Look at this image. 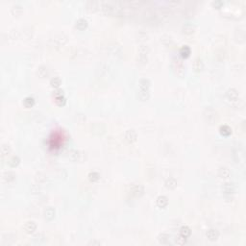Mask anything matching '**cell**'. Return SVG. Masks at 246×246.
Here are the masks:
<instances>
[{
    "label": "cell",
    "instance_id": "obj_34",
    "mask_svg": "<svg viewBox=\"0 0 246 246\" xmlns=\"http://www.w3.org/2000/svg\"><path fill=\"white\" fill-rule=\"evenodd\" d=\"M19 162H20V159L17 157V156H13V157L11 158L9 161V164L12 167H16L19 164Z\"/></svg>",
    "mask_w": 246,
    "mask_h": 246
},
{
    "label": "cell",
    "instance_id": "obj_5",
    "mask_svg": "<svg viewBox=\"0 0 246 246\" xmlns=\"http://www.w3.org/2000/svg\"><path fill=\"white\" fill-rule=\"evenodd\" d=\"M204 116L206 117V119L208 121H215L217 117V114L216 111L212 109L211 107H207L205 111H204Z\"/></svg>",
    "mask_w": 246,
    "mask_h": 246
},
{
    "label": "cell",
    "instance_id": "obj_8",
    "mask_svg": "<svg viewBox=\"0 0 246 246\" xmlns=\"http://www.w3.org/2000/svg\"><path fill=\"white\" fill-rule=\"evenodd\" d=\"M55 215H56V211L53 207H46L43 210V216L46 220L48 221L53 220Z\"/></svg>",
    "mask_w": 246,
    "mask_h": 246
},
{
    "label": "cell",
    "instance_id": "obj_23",
    "mask_svg": "<svg viewBox=\"0 0 246 246\" xmlns=\"http://www.w3.org/2000/svg\"><path fill=\"white\" fill-rule=\"evenodd\" d=\"M139 98L141 101H147L150 98V92L149 89H140L139 92Z\"/></svg>",
    "mask_w": 246,
    "mask_h": 246
},
{
    "label": "cell",
    "instance_id": "obj_35",
    "mask_svg": "<svg viewBox=\"0 0 246 246\" xmlns=\"http://www.w3.org/2000/svg\"><path fill=\"white\" fill-rule=\"evenodd\" d=\"M10 153H11L10 145L7 144V143L2 144V146H1V154H2V156H8Z\"/></svg>",
    "mask_w": 246,
    "mask_h": 246
},
{
    "label": "cell",
    "instance_id": "obj_3",
    "mask_svg": "<svg viewBox=\"0 0 246 246\" xmlns=\"http://www.w3.org/2000/svg\"><path fill=\"white\" fill-rule=\"evenodd\" d=\"M144 192V187L140 184H134L130 187V194L135 196V197H140L143 194Z\"/></svg>",
    "mask_w": 246,
    "mask_h": 246
},
{
    "label": "cell",
    "instance_id": "obj_27",
    "mask_svg": "<svg viewBox=\"0 0 246 246\" xmlns=\"http://www.w3.org/2000/svg\"><path fill=\"white\" fill-rule=\"evenodd\" d=\"M191 234H192V230L188 226L181 227V229H180V236H182L185 239H187V238L191 237Z\"/></svg>",
    "mask_w": 246,
    "mask_h": 246
},
{
    "label": "cell",
    "instance_id": "obj_22",
    "mask_svg": "<svg viewBox=\"0 0 246 246\" xmlns=\"http://www.w3.org/2000/svg\"><path fill=\"white\" fill-rule=\"evenodd\" d=\"M15 178H16V175H15V173L14 172H12V171H6V172H4V174H3V180L6 182V183H12V182H14L15 181Z\"/></svg>",
    "mask_w": 246,
    "mask_h": 246
},
{
    "label": "cell",
    "instance_id": "obj_31",
    "mask_svg": "<svg viewBox=\"0 0 246 246\" xmlns=\"http://www.w3.org/2000/svg\"><path fill=\"white\" fill-rule=\"evenodd\" d=\"M23 104H24V106L26 108H32L35 104V99L33 98L32 96H27L23 100Z\"/></svg>",
    "mask_w": 246,
    "mask_h": 246
},
{
    "label": "cell",
    "instance_id": "obj_6",
    "mask_svg": "<svg viewBox=\"0 0 246 246\" xmlns=\"http://www.w3.org/2000/svg\"><path fill=\"white\" fill-rule=\"evenodd\" d=\"M101 7H102L103 12L106 15H113L116 13V6L111 2H103L101 4Z\"/></svg>",
    "mask_w": 246,
    "mask_h": 246
},
{
    "label": "cell",
    "instance_id": "obj_28",
    "mask_svg": "<svg viewBox=\"0 0 246 246\" xmlns=\"http://www.w3.org/2000/svg\"><path fill=\"white\" fill-rule=\"evenodd\" d=\"M191 48H189L188 45H183L181 48H180V55L182 58H187L189 57V55H191Z\"/></svg>",
    "mask_w": 246,
    "mask_h": 246
},
{
    "label": "cell",
    "instance_id": "obj_15",
    "mask_svg": "<svg viewBox=\"0 0 246 246\" xmlns=\"http://www.w3.org/2000/svg\"><path fill=\"white\" fill-rule=\"evenodd\" d=\"M87 26H88V20L84 17L78 18L75 22V27L78 30H84L87 28Z\"/></svg>",
    "mask_w": 246,
    "mask_h": 246
},
{
    "label": "cell",
    "instance_id": "obj_13",
    "mask_svg": "<svg viewBox=\"0 0 246 246\" xmlns=\"http://www.w3.org/2000/svg\"><path fill=\"white\" fill-rule=\"evenodd\" d=\"M81 152L79 150H75V149H72L69 152V158L70 161L72 162H77V161H80L81 160Z\"/></svg>",
    "mask_w": 246,
    "mask_h": 246
},
{
    "label": "cell",
    "instance_id": "obj_21",
    "mask_svg": "<svg viewBox=\"0 0 246 246\" xmlns=\"http://www.w3.org/2000/svg\"><path fill=\"white\" fill-rule=\"evenodd\" d=\"M151 85V82L147 78H141V79L139 81V87L140 89H149Z\"/></svg>",
    "mask_w": 246,
    "mask_h": 246
},
{
    "label": "cell",
    "instance_id": "obj_14",
    "mask_svg": "<svg viewBox=\"0 0 246 246\" xmlns=\"http://www.w3.org/2000/svg\"><path fill=\"white\" fill-rule=\"evenodd\" d=\"M156 203H157V206L159 208H165L168 205V198L165 195H160L156 199Z\"/></svg>",
    "mask_w": 246,
    "mask_h": 246
},
{
    "label": "cell",
    "instance_id": "obj_2",
    "mask_svg": "<svg viewBox=\"0 0 246 246\" xmlns=\"http://www.w3.org/2000/svg\"><path fill=\"white\" fill-rule=\"evenodd\" d=\"M149 49L147 45L145 44H141L139 47V63L140 64H145L147 63V55H148Z\"/></svg>",
    "mask_w": 246,
    "mask_h": 246
},
{
    "label": "cell",
    "instance_id": "obj_38",
    "mask_svg": "<svg viewBox=\"0 0 246 246\" xmlns=\"http://www.w3.org/2000/svg\"><path fill=\"white\" fill-rule=\"evenodd\" d=\"M212 5H214L215 8H221L223 6V2L221 0H215V1L212 2Z\"/></svg>",
    "mask_w": 246,
    "mask_h": 246
},
{
    "label": "cell",
    "instance_id": "obj_12",
    "mask_svg": "<svg viewBox=\"0 0 246 246\" xmlns=\"http://www.w3.org/2000/svg\"><path fill=\"white\" fill-rule=\"evenodd\" d=\"M222 191L225 194L227 195H231L234 192V186L233 183H230V182H227L225 184H223L222 186Z\"/></svg>",
    "mask_w": 246,
    "mask_h": 246
},
{
    "label": "cell",
    "instance_id": "obj_24",
    "mask_svg": "<svg viewBox=\"0 0 246 246\" xmlns=\"http://www.w3.org/2000/svg\"><path fill=\"white\" fill-rule=\"evenodd\" d=\"M38 74L40 78H45L49 75V69L46 65H40L38 69Z\"/></svg>",
    "mask_w": 246,
    "mask_h": 246
},
{
    "label": "cell",
    "instance_id": "obj_37",
    "mask_svg": "<svg viewBox=\"0 0 246 246\" xmlns=\"http://www.w3.org/2000/svg\"><path fill=\"white\" fill-rule=\"evenodd\" d=\"M187 241V239L183 238L182 236H179L177 239H176V243L179 244V245H184Z\"/></svg>",
    "mask_w": 246,
    "mask_h": 246
},
{
    "label": "cell",
    "instance_id": "obj_4",
    "mask_svg": "<svg viewBox=\"0 0 246 246\" xmlns=\"http://www.w3.org/2000/svg\"><path fill=\"white\" fill-rule=\"evenodd\" d=\"M226 97L231 102H238L239 100V93L234 88H230L226 92Z\"/></svg>",
    "mask_w": 246,
    "mask_h": 246
},
{
    "label": "cell",
    "instance_id": "obj_25",
    "mask_svg": "<svg viewBox=\"0 0 246 246\" xmlns=\"http://www.w3.org/2000/svg\"><path fill=\"white\" fill-rule=\"evenodd\" d=\"M66 40H68V38H66V36H64V34L56 36L54 39V41L57 43V46H63L64 44L66 42Z\"/></svg>",
    "mask_w": 246,
    "mask_h": 246
},
{
    "label": "cell",
    "instance_id": "obj_9",
    "mask_svg": "<svg viewBox=\"0 0 246 246\" xmlns=\"http://www.w3.org/2000/svg\"><path fill=\"white\" fill-rule=\"evenodd\" d=\"M137 138H138V135H137V132L134 130V129H128L125 133V139L126 140L129 142V143H133L137 140Z\"/></svg>",
    "mask_w": 246,
    "mask_h": 246
},
{
    "label": "cell",
    "instance_id": "obj_18",
    "mask_svg": "<svg viewBox=\"0 0 246 246\" xmlns=\"http://www.w3.org/2000/svg\"><path fill=\"white\" fill-rule=\"evenodd\" d=\"M11 12H12L13 16L18 17V16H20L22 14V12H23V7H22L20 4H15V5L12 6Z\"/></svg>",
    "mask_w": 246,
    "mask_h": 246
},
{
    "label": "cell",
    "instance_id": "obj_17",
    "mask_svg": "<svg viewBox=\"0 0 246 246\" xmlns=\"http://www.w3.org/2000/svg\"><path fill=\"white\" fill-rule=\"evenodd\" d=\"M230 170L227 168L226 166H220L218 168V176L222 179H226V178H229L230 177Z\"/></svg>",
    "mask_w": 246,
    "mask_h": 246
},
{
    "label": "cell",
    "instance_id": "obj_32",
    "mask_svg": "<svg viewBox=\"0 0 246 246\" xmlns=\"http://www.w3.org/2000/svg\"><path fill=\"white\" fill-rule=\"evenodd\" d=\"M88 177L89 180H91L92 182L94 183V182L99 181V179H100V174H99L97 171H91V172L88 173Z\"/></svg>",
    "mask_w": 246,
    "mask_h": 246
},
{
    "label": "cell",
    "instance_id": "obj_19",
    "mask_svg": "<svg viewBox=\"0 0 246 246\" xmlns=\"http://www.w3.org/2000/svg\"><path fill=\"white\" fill-rule=\"evenodd\" d=\"M164 185L168 189H174L177 187V180L174 177H169L166 179Z\"/></svg>",
    "mask_w": 246,
    "mask_h": 246
},
{
    "label": "cell",
    "instance_id": "obj_7",
    "mask_svg": "<svg viewBox=\"0 0 246 246\" xmlns=\"http://www.w3.org/2000/svg\"><path fill=\"white\" fill-rule=\"evenodd\" d=\"M54 97H55V102L58 106H64L66 103V99L63 93V91H57L54 92Z\"/></svg>",
    "mask_w": 246,
    "mask_h": 246
},
{
    "label": "cell",
    "instance_id": "obj_29",
    "mask_svg": "<svg viewBox=\"0 0 246 246\" xmlns=\"http://www.w3.org/2000/svg\"><path fill=\"white\" fill-rule=\"evenodd\" d=\"M158 240L162 244H168L170 242V236H169V234H167L163 233L158 237Z\"/></svg>",
    "mask_w": 246,
    "mask_h": 246
},
{
    "label": "cell",
    "instance_id": "obj_16",
    "mask_svg": "<svg viewBox=\"0 0 246 246\" xmlns=\"http://www.w3.org/2000/svg\"><path fill=\"white\" fill-rule=\"evenodd\" d=\"M195 31V25L192 22H187V23L184 24L183 26V32L185 34H187V35H191L192 33Z\"/></svg>",
    "mask_w": 246,
    "mask_h": 246
},
{
    "label": "cell",
    "instance_id": "obj_20",
    "mask_svg": "<svg viewBox=\"0 0 246 246\" xmlns=\"http://www.w3.org/2000/svg\"><path fill=\"white\" fill-rule=\"evenodd\" d=\"M219 133L221 134L223 137H228L232 134V128L230 126L226 125V124L221 125L219 127Z\"/></svg>",
    "mask_w": 246,
    "mask_h": 246
},
{
    "label": "cell",
    "instance_id": "obj_33",
    "mask_svg": "<svg viewBox=\"0 0 246 246\" xmlns=\"http://www.w3.org/2000/svg\"><path fill=\"white\" fill-rule=\"evenodd\" d=\"M86 6H87V10L92 11V12H94V11H96V9L98 7V2H96V1H88V2H87Z\"/></svg>",
    "mask_w": 246,
    "mask_h": 246
},
{
    "label": "cell",
    "instance_id": "obj_10",
    "mask_svg": "<svg viewBox=\"0 0 246 246\" xmlns=\"http://www.w3.org/2000/svg\"><path fill=\"white\" fill-rule=\"evenodd\" d=\"M23 229L27 234H32L37 231V224L34 221H27V222H25Z\"/></svg>",
    "mask_w": 246,
    "mask_h": 246
},
{
    "label": "cell",
    "instance_id": "obj_26",
    "mask_svg": "<svg viewBox=\"0 0 246 246\" xmlns=\"http://www.w3.org/2000/svg\"><path fill=\"white\" fill-rule=\"evenodd\" d=\"M204 68V63L202 61V59L200 58H196L194 63H193V69L196 72H200L201 70L203 69Z\"/></svg>",
    "mask_w": 246,
    "mask_h": 246
},
{
    "label": "cell",
    "instance_id": "obj_1",
    "mask_svg": "<svg viewBox=\"0 0 246 246\" xmlns=\"http://www.w3.org/2000/svg\"><path fill=\"white\" fill-rule=\"evenodd\" d=\"M172 69H173V70H174V72H175V74L176 75H178V76H180V77H182L184 74H185V65H184V64L179 60V59H173L172 60Z\"/></svg>",
    "mask_w": 246,
    "mask_h": 246
},
{
    "label": "cell",
    "instance_id": "obj_30",
    "mask_svg": "<svg viewBox=\"0 0 246 246\" xmlns=\"http://www.w3.org/2000/svg\"><path fill=\"white\" fill-rule=\"evenodd\" d=\"M50 85L51 87L55 88H60V86L62 85V80H61V78L59 76H55L53 77L52 79L50 80Z\"/></svg>",
    "mask_w": 246,
    "mask_h": 246
},
{
    "label": "cell",
    "instance_id": "obj_36",
    "mask_svg": "<svg viewBox=\"0 0 246 246\" xmlns=\"http://www.w3.org/2000/svg\"><path fill=\"white\" fill-rule=\"evenodd\" d=\"M162 41H163V43L164 44V45H166V46H170L171 44L173 43L171 38H170L169 36H167V35L163 36V38H162Z\"/></svg>",
    "mask_w": 246,
    "mask_h": 246
},
{
    "label": "cell",
    "instance_id": "obj_11",
    "mask_svg": "<svg viewBox=\"0 0 246 246\" xmlns=\"http://www.w3.org/2000/svg\"><path fill=\"white\" fill-rule=\"evenodd\" d=\"M206 236L211 241H215L219 238V232L216 229H215V228H211V229H209L207 231Z\"/></svg>",
    "mask_w": 246,
    "mask_h": 246
}]
</instances>
